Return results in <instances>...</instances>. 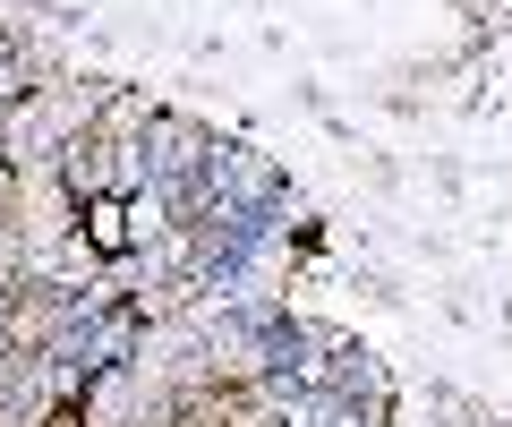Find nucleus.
Segmentation results:
<instances>
[{
	"label": "nucleus",
	"mask_w": 512,
	"mask_h": 427,
	"mask_svg": "<svg viewBox=\"0 0 512 427\" xmlns=\"http://www.w3.org/2000/svg\"><path fill=\"white\" fill-rule=\"evenodd\" d=\"M171 427H222V419H214V402H188V410H180Z\"/></svg>",
	"instance_id": "f03ea898"
},
{
	"label": "nucleus",
	"mask_w": 512,
	"mask_h": 427,
	"mask_svg": "<svg viewBox=\"0 0 512 427\" xmlns=\"http://www.w3.org/2000/svg\"><path fill=\"white\" fill-rule=\"evenodd\" d=\"M86 223H94V257H120V248H128V205L120 197H94Z\"/></svg>",
	"instance_id": "f257e3e1"
}]
</instances>
